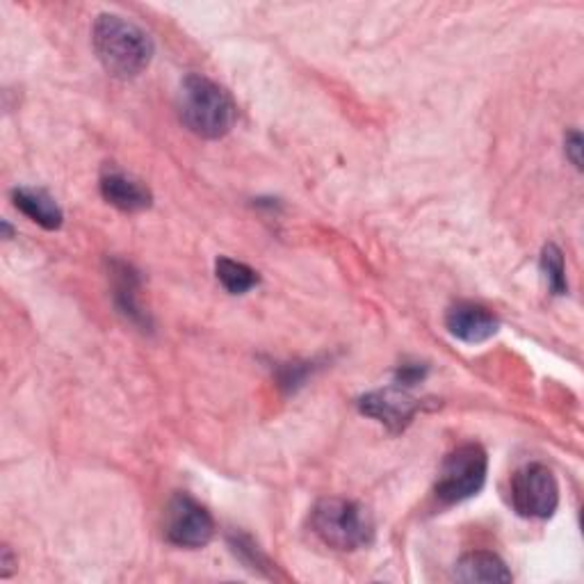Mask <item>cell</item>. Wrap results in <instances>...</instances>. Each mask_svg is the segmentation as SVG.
Masks as SVG:
<instances>
[{
	"instance_id": "cell-1",
	"label": "cell",
	"mask_w": 584,
	"mask_h": 584,
	"mask_svg": "<svg viewBox=\"0 0 584 584\" xmlns=\"http://www.w3.org/2000/svg\"><path fill=\"white\" fill-rule=\"evenodd\" d=\"M94 50L103 69L114 78H135L154 57V44L139 25L116 14H101L92 33Z\"/></svg>"
},
{
	"instance_id": "cell-2",
	"label": "cell",
	"mask_w": 584,
	"mask_h": 584,
	"mask_svg": "<svg viewBox=\"0 0 584 584\" xmlns=\"http://www.w3.org/2000/svg\"><path fill=\"white\" fill-rule=\"evenodd\" d=\"M179 116L194 135L220 139L236 124V103L217 82L192 74L181 82Z\"/></svg>"
},
{
	"instance_id": "cell-3",
	"label": "cell",
	"mask_w": 584,
	"mask_h": 584,
	"mask_svg": "<svg viewBox=\"0 0 584 584\" xmlns=\"http://www.w3.org/2000/svg\"><path fill=\"white\" fill-rule=\"evenodd\" d=\"M311 528L319 541L342 552L366 548L374 535L368 512L359 503L345 498L319 501L311 512Z\"/></svg>"
},
{
	"instance_id": "cell-4",
	"label": "cell",
	"mask_w": 584,
	"mask_h": 584,
	"mask_svg": "<svg viewBox=\"0 0 584 584\" xmlns=\"http://www.w3.org/2000/svg\"><path fill=\"white\" fill-rule=\"evenodd\" d=\"M488 457L482 446L465 443L452 450L438 471L434 486L436 498L443 505H457L478 495L486 482Z\"/></svg>"
},
{
	"instance_id": "cell-5",
	"label": "cell",
	"mask_w": 584,
	"mask_h": 584,
	"mask_svg": "<svg viewBox=\"0 0 584 584\" xmlns=\"http://www.w3.org/2000/svg\"><path fill=\"white\" fill-rule=\"evenodd\" d=\"M512 505L523 518H550L560 505V486L543 463H528L512 478Z\"/></svg>"
},
{
	"instance_id": "cell-6",
	"label": "cell",
	"mask_w": 584,
	"mask_h": 584,
	"mask_svg": "<svg viewBox=\"0 0 584 584\" xmlns=\"http://www.w3.org/2000/svg\"><path fill=\"white\" fill-rule=\"evenodd\" d=\"M165 537L179 548H203L215 537V520L188 493H177L167 505Z\"/></svg>"
},
{
	"instance_id": "cell-7",
	"label": "cell",
	"mask_w": 584,
	"mask_h": 584,
	"mask_svg": "<svg viewBox=\"0 0 584 584\" xmlns=\"http://www.w3.org/2000/svg\"><path fill=\"white\" fill-rule=\"evenodd\" d=\"M361 414L386 425L391 431H402L423 408V402L402 389H384L368 393L359 400Z\"/></svg>"
},
{
	"instance_id": "cell-8",
	"label": "cell",
	"mask_w": 584,
	"mask_h": 584,
	"mask_svg": "<svg viewBox=\"0 0 584 584\" xmlns=\"http://www.w3.org/2000/svg\"><path fill=\"white\" fill-rule=\"evenodd\" d=\"M446 327L454 338L475 345V342H484V340L498 334L501 319L493 315V311H488L482 304L459 302V304L450 306V311L446 315Z\"/></svg>"
},
{
	"instance_id": "cell-9",
	"label": "cell",
	"mask_w": 584,
	"mask_h": 584,
	"mask_svg": "<svg viewBox=\"0 0 584 584\" xmlns=\"http://www.w3.org/2000/svg\"><path fill=\"white\" fill-rule=\"evenodd\" d=\"M101 194L110 206L124 213H137L151 206V192L124 171H105L101 177Z\"/></svg>"
},
{
	"instance_id": "cell-10",
	"label": "cell",
	"mask_w": 584,
	"mask_h": 584,
	"mask_svg": "<svg viewBox=\"0 0 584 584\" xmlns=\"http://www.w3.org/2000/svg\"><path fill=\"white\" fill-rule=\"evenodd\" d=\"M454 580L459 582H512L514 575L495 552H469L454 564Z\"/></svg>"
},
{
	"instance_id": "cell-11",
	"label": "cell",
	"mask_w": 584,
	"mask_h": 584,
	"mask_svg": "<svg viewBox=\"0 0 584 584\" xmlns=\"http://www.w3.org/2000/svg\"><path fill=\"white\" fill-rule=\"evenodd\" d=\"M14 199V206L25 215L31 217L35 224L44 226L46 231H55L63 226V209L57 206V201L44 192V190H35V188H19L12 192Z\"/></svg>"
},
{
	"instance_id": "cell-12",
	"label": "cell",
	"mask_w": 584,
	"mask_h": 584,
	"mask_svg": "<svg viewBox=\"0 0 584 584\" xmlns=\"http://www.w3.org/2000/svg\"><path fill=\"white\" fill-rule=\"evenodd\" d=\"M116 268H120V270H114L116 304H120L122 313L126 317H131L133 323L146 325V315L137 306V277H135V272L128 266H124V262H116Z\"/></svg>"
},
{
	"instance_id": "cell-13",
	"label": "cell",
	"mask_w": 584,
	"mask_h": 584,
	"mask_svg": "<svg viewBox=\"0 0 584 584\" xmlns=\"http://www.w3.org/2000/svg\"><path fill=\"white\" fill-rule=\"evenodd\" d=\"M215 272L220 283L231 292V295H245V292L258 285V272L238 260H231L224 256L217 258Z\"/></svg>"
},
{
	"instance_id": "cell-14",
	"label": "cell",
	"mask_w": 584,
	"mask_h": 584,
	"mask_svg": "<svg viewBox=\"0 0 584 584\" xmlns=\"http://www.w3.org/2000/svg\"><path fill=\"white\" fill-rule=\"evenodd\" d=\"M541 272L552 295H566L569 281H566V266L564 254L558 245H546L541 251Z\"/></svg>"
},
{
	"instance_id": "cell-15",
	"label": "cell",
	"mask_w": 584,
	"mask_h": 584,
	"mask_svg": "<svg viewBox=\"0 0 584 584\" xmlns=\"http://www.w3.org/2000/svg\"><path fill=\"white\" fill-rule=\"evenodd\" d=\"M233 550H236V554H240V558L251 566V569H260V564L266 562V558L258 552V548L251 543V539L247 537H240L233 541Z\"/></svg>"
},
{
	"instance_id": "cell-16",
	"label": "cell",
	"mask_w": 584,
	"mask_h": 584,
	"mask_svg": "<svg viewBox=\"0 0 584 584\" xmlns=\"http://www.w3.org/2000/svg\"><path fill=\"white\" fill-rule=\"evenodd\" d=\"M425 366H418V363H406L397 370V384H404V386H414L418 384L420 379L425 377Z\"/></svg>"
},
{
	"instance_id": "cell-17",
	"label": "cell",
	"mask_w": 584,
	"mask_h": 584,
	"mask_svg": "<svg viewBox=\"0 0 584 584\" xmlns=\"http://www.w3.org/2000/svg\"><path fill=\"white\" fill-rule=\"evenodd\" d=\"M566 156L577 169H582V135L577 131L569 133L566 137Z\"/></svg>"
},
{
	"instance_id": "cell-18",
	"label": "cell",
	"mask_w": 584,
	"mask_h": 584,
	"mask_svg": "<svg viewBox=\"0 0 584 584\" xmlns=\"http://www.w3.org/2000/svg\"><path fill=\"white\" fill-rule=\"evenodd\" d=\"M0 564H3V569H0V575L8 577V575L12 573V564H14V560H12V554H10V548H8V546L3 548V562H0Z\"/></svg>"
}]
</instances>
